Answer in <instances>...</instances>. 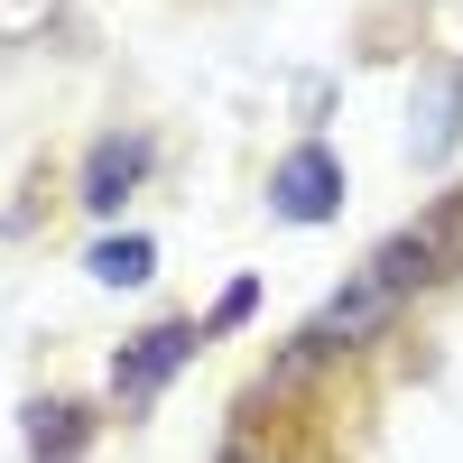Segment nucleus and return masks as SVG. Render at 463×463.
Segmentation results:
<instances>
[{
  "instance_id": "4",
  "label": "nucleus",
  "mask_w": 463,
  "mask_h": 463,
  "mask_svg": "<svg viewBox=\"0 0 463 463\" xmlns=\"http://www.w3.org/2000/svg\"><path fill=\"white\" fill-rule=\"evenodd\" d=\"M148 176V139L130 130V139H93V158H84V204L93 213H121V195Z\"/></svg>"
},
{
  "instance_id": "3",
  "label": "nucleus",
  "mask_w": 463,
  "mask_h": 463,
  "mask_svg": "<svg viewBox=\"0 0 463 463\" xmlns=\"http://www.w3.org/2000/svg\"><path fill=\"white\" fill-rule=\"evenodd\" d=\"M195 343H204L195 325H148L130 353L111 362V390H121V399H158V380H167L176 362H195Z\"/></svg>"
},
{
  "instance_id": "6",
  "label": "nucleus",
  "mask_w": 463,
  "mask_h": 463,
  "mask_svg": "<svg viewBox=\"0 0 463 463\" xmlns=\"http://www.w3.org/2000/svg\"><path fill=\"white\" fill-rule=\"evenodd\" d=\"M84 436H93L84 408H28V463H74Z\"/></svg>"
},
{
  "instance_id": "8",
  "label": "nucleus",
  "mask_w": 463,
  "mask_h": 463,
  "mask_svg": "<svg viewBox=\"0 0 463 463\" xmlns=\"http://www.w3.org/2000/svg\"><path fill=\"white\" fill-rule=\"evenodd\" d=\"M213 463H269V454H260V445H222Z\"/></svg>"
},
{
  "instance_id": "5",
  "label": "nucleus",
  "mask_w": 463,
  "mask_h": 463,
  "mask_svg": "<svg viewBox=\"0 0 463 463\" xmlns=\"http://www.w3.org/2000/svg\"><path fill=\"white\" fill-rule=\"evenodd\" d=\"M417 158H445V148L463 139V65H445V74H427V111H417Z\"/></svg>"
},
{
  "instance_id": "7",
  "label": "nucleus",
  "mask_w": 463,
  "mask_h": 463,
  "mask_svg": "<svg viewBox=\"0 0 463 463\" xmlns=\"http://www.w3.org/2000/svg\"><path fill=\"white\" fill-rule=\"evenodd\" d=\"M148 260H158V250H148L139 232H121V241H102V250H93V279H102V288H139V279H148Z\"/></svg>"
},
{
  "instance_id": "1",
  "label": "nucleus",
  "mask_w": 463,
  "mask_h": 463,
  "mask_svg": "<svg viewBox=\"0 0 463 463\" xmlns=\"http://www.w3.org/2000/svg\"><path fill=\"white\" fill-rule=\"evenodd\" d=\"M463 250V195L454 204H436L427 222H408L399 241H380L371 260H362V279L343 288L316 325H306V353H343V343H362V334H380L408 306V288H427V279H445V260Z\"/></svg>"
},
{
  "instance_id": "2",
  "label": "nucleus",
  "mask_w": 463,
  "mask_h": 463,
  "mask_svg": "<svg viewBox=\"0 0 463 463\" xmlns=\"http://www.w3.org/2000/svg\"><path fill=\"white\" fill-rule=\"evenodd\" d=\"M334 204H343V167H334V148H316V139L288 148L279 176H269V213H279V222H325Z\"/></svg>"
}]
</instances>
